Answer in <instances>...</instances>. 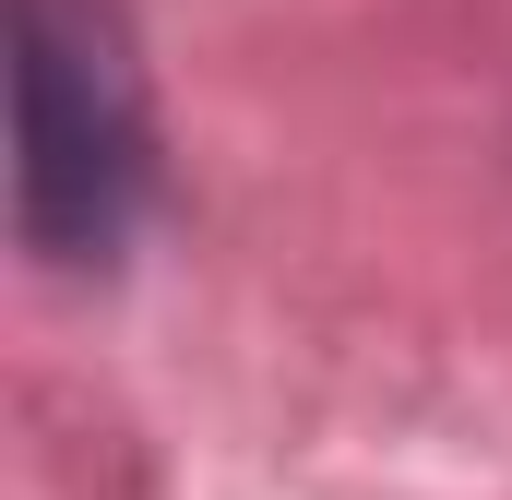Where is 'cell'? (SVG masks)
I'll return each instance as SVG.
<instances>
[{
  "label": "cell",
  "mask_w": 512,
  "mask_h": 500,
  "mask_svg": "<svg viewBox=\"0 0 512 500\" xmlns=\"http://www.w3.org/2000/svg\"><path fill=\"white\" fill-rule=\"evenodd\" d=\"M131 191V84L120 60H96L84 108H72V48L36 0L24 24V203H36V239H108Z\"/></svg>",
  "instance_id": "cell-1"
}]
</instances>
